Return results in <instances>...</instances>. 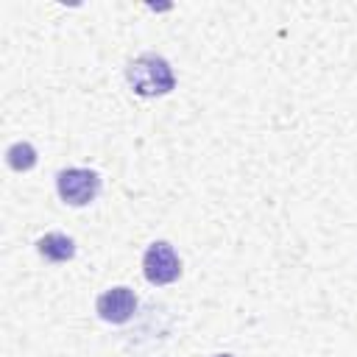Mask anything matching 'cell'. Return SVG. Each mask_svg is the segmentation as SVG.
Segmentation results:
<instances>
[{
	"instance_id": "1",
	"label": "cell",
	"mask_w": 357,
	"mask_h": 357,
	"mask_svg": "<svg viewBox=\"0 0 357 357\" xmlns=\"http://www.w3.org/2000/svg\"><path fill=\"white\" fill-rule=\"evenodd\" d=\"M126 78L131 84V89L142 98H156V95H167L176 86L173 70L170 64L156 56V53H142L137 56L128 67H126Z\"/></svg>"
},
{
	"instance_id": "2",
	"label": "cell",
	"mask_w": 357,
	"mask_h": 357,
	"mask_svg": "<svg viewBox=\"0 0 357 357\" xmlns=\"http://www.w3.org/2000/svg\"><path fill=\"white\" fill-rule=\"evenodd\" d=\"M56 190L64 204L86 206L89 201H95V195L100 190V176L86 167H67L56 176Z\"/></svg>"
},
{
	"instance_id": "3",
	"label": "cell",
	"mask_w": 357,
	"mask_h": 357,
	"mask_svg": "<svg viewBox=\"0 0 357 357\" xmlns=\"http://www.w3.org/2000/svg\"><path fill=\"white\" fill-rule=\"evenodd\" d=\"M142 273L151 284H170L181 273V259H178V254L173 251L170 243L156 240V243L148 245V251L142 257Z\"/></svg>"
},
{
	"instance_id": "4",
	"label": "cell",
	"mask_w": 357,
	"mask_h": 357,
	"mask_svg": "<svg viewBox=\"0 0 357 357\" xmlns=\"http://www.w3.org/2000/svg\"><path fill=\"white\" fill-rule=\"evenodd\" d=\"M95 310L106 324H126L137 312V296H134L131 287H123V284L120 287H109L106 293L98 296Z\"/></svg>"
},
{
	"instance_id": "5",
	"label": "cell",
	"mask_w": 357,
	"mask_h": 357,
	"mask_svg": "<svg viewBox=\"0 0 357 357\" xmlns=\"http://www.w3.org/2000/svg\"><path fill=\"white\" fill-rule=\"evenodd\" d=\"M36 251H39L45 259H50V262H67V259H73V254H75V243H73L67 234L50 231V234H45V237H39Z\"/></svg>"
},
{
	"instance_id": "6",
	"label": "cell",
	"mask_w": 357,
	"mask_h": 357,
	"mask_svg": "<svg viewBox=\"0 0 357 357\" xmlns=\"http://www.w3.org/2000/svg\"><path fill=\"white\" fill-rule=\"evenodd\" d=\"M6 162H8L11 170L25 173V170H31V167L36 165V151H33V145H28V142H14V145L6 151Z\"/></svg>"
},
{
	"instance_id": "7",
	"label": "cell",
	"mask_w": 357,
	"mask_h": 357,
	"mask_svg": "<svg viewBox=\"0 0 357 357\" xmlns=\"http://www.w3.org/2000/svg\"><path fill=\"white\" fill-rule=\"evenodd\" d=\"M215 357H234V354H215Z\"/></svg>"
}]
</instances>
